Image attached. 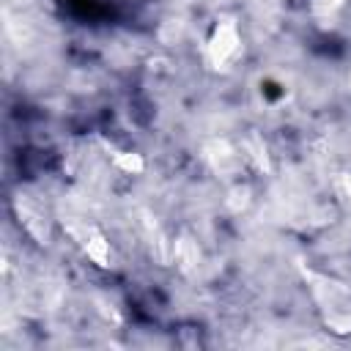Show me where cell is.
I'll return each mask as SVG.
<instances>
[{"mask_svg":"<svg viewBox=\"0 0 351 351\" xmlns=\"http://www.w3.org/2000/svg\"><path fill=\"white\" fill-rule=\"evenodd\" d=\"M310 291L324 326L335 335H351V288L335 277L310 271Z\"/></svg>","mask_w":351,"mask_h":351,"instance_id":"6da1fadb","label":"cell"},{"mask_svg":"<svg viewBox=\"0 0 351 351\" xmlns=\"http://www.w3.org/2000/svg\"><path fill=\"white\" fill-rule=\"evenodd\" d=\"M244 52V36L236 16H219L203 41V63L214 71L230 69Z\"/></svg>","mask_w":351,"mask_h":351,"instance_id":"7a4b0ae2","label":"cell"},{"mask_svg":"<svg viewBox=\"0 0 351 351\" xmlns=\"http://www.w3.org/2000/svg\"><path fill=\"white\" fill-rule=\"evenodd\" d=\"M77 244H80L82 255H85L93 266L110 269V266L115 263V250H112L110 239L101 233V228H96V225H82L80 233H77Z\"/></svg>","mask_w":351,"mask_h":351,"instance_id":"3957f363","label":"cell"},{"mask_svg":"<svg viewBox=\"0 0 351 351\" xmlns=\"http://www.w3.org/2000/svg\"><path fill=\"white\" fill-rule=\"evenodd\" d=\"M101 145H104V151H107V156H110V165H112L115 170H121V173H126V176H140V173L145 170V159H143L140 151L118 148L115 143H107V140H101Z\"/></svg>","mask_w":351,"mask_h":351,"instance_id":"277c9868","label":"cell"},{"mask_svg":"<svg viewBox=\"0 0 351 351\" xmlns=\"http://www.w3.org/2000/svg\"><path fill=\"white\" fill-rule=\"evenodd\" d=\"M173 263L186 274L200 266V247L189 233H178L173 239Z\"/></svg>","mask_w":351,"mask_h":351,"instance_id":"5b68a950","label":"cell"},{"mask_svg":"<svg viewBox=\"0 0 351 351\" xmlns=\"http://www.w3.org/2000/svg\"><path fill=\"white\" fill-rule=\"evenodd\" d=\"M346 3H348V0H307L310 14H313L315 19H329V16H335L337 11H343Z\"/></svg>","mask_w":351,"mask_h":351,"instance_id":"8992f818","label":"cell"}]
</instances>
